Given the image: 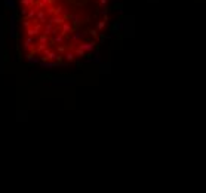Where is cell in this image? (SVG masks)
<instances>
[{
    "label": "cell",
    "mask_w": 206,
    "mask_h": 193,
    "mask_svg": "<svg viewBox=\"0 0 206 193\" xmlns=\"http://www.w3.org/2000/svg\"><path fill=\"white\" fill-rule=\"evenodd\" d=\"M9 31H10V37L12 39L17 37V15L15 14L10 15V28H9Z\"/></svg>",
    "instance_id": "1"
},
{
    "label": "cell",
    "mask_w": 206,
    "mask_h": 193,
    "mask_svg": "<svg viewBox=\"0 0 206 193\" xmlns=\"http://www.w3.org/2000/svg\"><path fill=\"white\" fill-rule=\"evenodd\" d=\"M36 21L40 22V24H45V22H46V12L37 9V12H36Z\"/></svg>",
    "instance_id": "2"
},
{
    "label": "cell",
    "mask_w": 206,
    "mask_h": 193,
    "mask_svg": "<svg viewBox=\"0 0 206 193\" xmlns=\"http://www.w3.org/2000/svg\"><path fill=\"white\" fill-rule=\"evenodd\" d=\"M95 45L96 43L95 42H87V43H80V46L79 48H82V49L85 50V52H91V50H94Z\"/></svg>",
    "instance_id": "3"
},
{
    "label": "cell",
    "mask_w": 206,
    "mask_h": 193,
    "mask_svg": "<svg viewBox=\"0 0 206 193\" xmlns=\"http://www.w3.org/2000/svg\"><path fill=\"white\" fill-rule=\"evenodd\" d=\"M34 37H27V40H25V43H24V48H25V50H33L34 49Z\"/></svg>",
    "instance_id": "4"
},
{
    "label": "cell",
    "mask_w": 206,
    "mask_h": 193,
    "mask_svg": "<svg viewBox=\"0 0 206 193\" xmlns=\"http://www.w3.org/2000/svg\"><path fill=\"white\" fill-rule=\"evenodd\" d=\"M36 12H37V8H34V6H31V8H28V12H27V19L28 21H31V19H34L36 18Z\"/></svg>",
    "instance_id": "5"
},
{
    "label": "cell",
    "mask_w": 206,
    "mask_h": 193,
    "mask_svg": "<svg viewBox=\"0 0 206 193\" xmlns=\"http://www.w3.org/2000/svg\"><path fill=\"white\" fill-rule=\"evenodd\" d=\"M71 30H73V27H71L68 22H65V21H64V22H62V30H61V34H62V36H65L67 33H71Z\"/></svg>",
    "instance_id": "6"
},
{
    "label": "cell",
    "mask_w": 206,
    "mask_h": 193,
    "mask_svg": "<svg viewBox=\"0 0 206 193\" xmlns=\"http://www.w3.org/2000/svg\"><path fill=\"white\" fill-rule=\"evenodd\" d=\"M52 30H53V25H52L51 22H48V24L45 25V27H42V33H43V34H46V36L52 34Z\"/></svg>",
    "instance_id": "7"
},
{
    "label": "cell",
    "mask_w": 206,
    "mask_h": 193,
    "mask_svg": "<svg viewBox=\"0 0 206 193\" xmlns=\"http://www.w3.org/2000/svg\"><path fill=\"white\" fill-rule=\"evenodd\" d=\"M85 36H86V33H83V31H77L76 34H73L71 40H73V42H77V40H80V39H83Z\"/></svg>",
    "instance_id": "8"
},
{
    "label": "cell",
    "mask_w": 206,
    "mask_h": 193,
    "mask_svg": "<svg viewBox=\"0 0 206 193\" xmlns=\"http://www.w3.org/2000/svg\"><path fill=\"white\" fill-rule=\"evenodd\" d=\"M51 24H62L64 22V18H61V17H53V18H51V21H49Z\"/></svg>",
    "instance_id": "9"
},
{
    "label": "cell",
    "mask_w": 206,
    "mask_h": 193,
    "mask_svg": "<svg viewBox=\"0 0 206 193\" xmlns=\"http://www.w3.org/2000/svg\"><path fill=\"white\" fill-rule=\"evenodd\" d=\"M27 61L28 62H31V64H37V62H40V58H33V54H28L27 55Z\"/></svg>",
    "instance_id": "10"
},
{
    "label": "cell",
    "mask_w": 206,
    "mask_h": 193,
    "mask_svg": "<svg viewBox=\"0 0 206 193\" xmlns=\"http://www.w3.org/2000/svg\"><path fill=\"white\" fill-rule=\"evenodd\" d=\"M5 5H6V8H8V9L15 10V0H6V2H5Z\"/></svg>",
    "instance_id": "11"
},
{
    "label": "cell",
    "mask_w": 206,
    "mask_h": 193,
    "mask_svg": "<svg viewBox=\"0 0 206 193\" xmlns=\"http://www.w3.org/2000/svg\"><path fill=\"white\" fill-rule=\"evenodd\" d=\"M62 40H64V36H62V34H53V42L55 43H62Z\"/></svg>",
    "instance_id": "12"
},
{
    "label": "cell",
    "mask_w": 206,
    "mask_h": 193,
    "mask_svg": "<svg viewBox=\"0 0 206 193\" xmlns=\"http://www.w3.org/2000/svg\"><path fill=\"white\" fill-rule=\"evenodd\" d=\"M21 5L27 6V8H31V6H34V0H21Z\"/></svg>",
    "instance_id": "13"
},
{
    "label": "cell",
    "mask_w": 206,
    "mask_h": 193,
    "mask_svg": "<svg viewBox=\"0 0 206 193\" xmlns=\"http://www.w3.org/2000/svg\"><path fill=\"white\" fill-rule=\"evenodd\" d=\"M80 19H82V14H76V15H71V21L74 22V24L77 25L80 22Z\"/></svg>",
    "instance_id": "14"
},
{
    "label": "cell",
    "mask_w": 206,
    "mask_h": 193,
    "mask_svg": "<svg viewBox=\"0 0 206 193\" xmlns=\"http://www.w3.org/2000/svg\"><path fill=\"white\" fill-rule=\"evenodd\" d=\"M64 58L67 59L68 62H71V61L74 59V54H73V52H65V54H64Z\"/></svg>",
    "instance_id": "15"
},
{
    "label": "cell",
    "mask_w": 206,
    "mask_h": 193,
    "mask_svg": "<svg viewBox=\"0 0 206 193\" xmlns=\"http://www.w3.org/2000/svg\"><path fill=\"white\" fill-rule=\"evenodd\" d=\"M125 28V24L123 22H114L113 24V30H123Z\"/></svg>",
    "instance_id": "16"
},
{
    "label": "cell",
    "mask_w": 206,
    "mask_h": 193,
    "mask_svg": "<svg viewBox=\"0 0 206 193\" xmlns=\"http://www.w3.org/2000/svg\"><path fill=\"white\" fill-rule=\"evenodd\" d=\"M74 54H76V55H77V57H80V58H83V57H86V52L83 49H82V48H77V49H76V52H74Z\"/></svg>",
    "instance_id": "17"
},
{
    "label": "cell",
    "mask_w": 206,
    "mask_h": 193,
    "mask_svg": "<svg viewBox=\"0 0 206 193\" xmlns=\"http://www.w3.org/2000/svg\"><path fill=\"white\" fill-rule=\"evenodd\" d=\"M48 42V36L46 34H42L40 37H39V43H46Z\"/></svg>",
    "instance_id": "18"
},
{
    "label": "cell",
    "mask_w": 206,
    "mask_h": 193,
    "mask_svg": "<svg viewBox=\"0 0 206 193\" xmlns=\"http://www.w3.org/2000/svg\"><path fill=\"white\" fill-rule=\"evenodd\" d=\"M45 49H46V43H39V48L36 52H43Z\"/></svg>",
    "instance_id": "19"
},
{
    "label": "cell",
    "mask_w": 206,
    "mask_h": 193,
    "mask_svg": "<svg viewBox=\"0 0 206 193\" xmlns=\"http://www.w3.org/2000/svg\"><path fill=\"white\" fill-rule=\"evenodd\" d=\"M27 12H28V8H27V6H24V8L19 10V15H21V17H25Z\"/></svg>",
    "instance_id": "20"
},
{
    "label": "cell",
    "mask_w": 206,
    "mask_h": 193,
    "mask_svg": "<svg viewBox=\"0 0 206 193\" xmlns=\"http://www.w3.org/2000/svg\"><path fill=\"white\" fill-rule=\"evenodd\" d=\"M105 22H107L105 19H104V21H99V22L96 24V28H98V30H101V28H104V27H105Z\"/></svg>",
    "instance_id": "21"
},
{
    "label": "cell",
    "mask_w": 206,
    "mask_h": 193,
    "mask_svg": "<svg viewBox=\"0 0 206 193\" xmlns=\"http://www.w3.org/2000/svg\"><path fill=\"white\" fill-rule=\"evenodd\" d=\"M87 33L91 34V36H94V37H96V36H98V33H96V30H91V31H87Z\"/></svg>",
    "instance_id": "22"
},
{
    "label": "cell",
    "mask_w": 206,
    "mask_h": 193,
    "mask_svg": "<svg viewBox=\"0 0 206 193\" xmlns=\"http://www.w3.org/2000/svg\"><path fill=\"white\" fill-rule=\"evenodd\" d=\"M55 12V8H49L48 9V14H53Z\"/></svg>",
    "instance_id": "23"
},
{
    "label": "cell",
    "mask_w": 206,
    "mask_h": 193,
    "mask_svg": "<svg viewBox=\"0 0 206 193\" xmlns=\"http://www.w3.org/2000/svg\"><path fill=\"white\" fill-rule=\"evenodd\" d=\"M42 2H43V3H45V5H48V3H51L52 0H42Z\"/></svg>",
    "instance_id": "24"
},
{
    "label": "cell",
    "mask_w": 206,
    "mask_h": 193,
    "mask_svg": "<svg viewBox=\"0 0 206 193\" xmlns=\"http://www.w3.org/2000/svg\"><path fill=\"white\" fill-rule=\"evenodd\" d=\"M24 25H25V27H27V28H28V27H30V22H28V19H27V21H25V22H24Z\"/></svg>",
    "instance_id": "25"
},
{
    "label": "cell",
    "mask_w": 206,
    "mask_h": 193,
    "mask_svg": "<svg viewBox=\"0 0 206 193\" xmlns=\"http://www.w3.org/2000/svg\"><path fill=\"white\" fill-rule=\"evenodd\" d=\"M58 52H65V48H58Z\"/></svg>",
    "instance_id": "26"
},
{
    "label": "cell",
    "mask_w": 206,
    "mask_h": 193,
    "mask_svg": "<svg viewBox=\"0 0 206 193\" xmlns=\"http://www.w3.org/2000/svg\"><path fill=\"white\" fill-rule=\"evenodd\" d=\"M107 2H108V0H99V3H101V5H105Z\"/></svg>",
    "instance_id": "27"
}]
</instances>
